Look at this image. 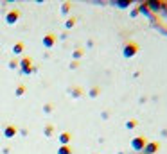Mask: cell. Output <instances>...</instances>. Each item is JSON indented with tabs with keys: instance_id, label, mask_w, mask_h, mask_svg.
<instances>
[{
	"instance_id": "6da1fadb",
	"label": "cell",
	"mask_w": 167,
	"mask_h": 154,
	"mask_svg": "<svg viewBox=\"0 0 167 154\" xmlns=\"http://www.w3.org/2000/svg\"><path fill=\"white\" fill-rule=\"evenodd\" d=\"M138 52V43H135V41H126L124 43V47H122V54H124V57H133L135 54Z\"/></svg>"
},
{
	"instance_id": "7a4b0ae2",
	"label": "cell",
	"mask_w": 167,
	"mask_h": 154,
	"mask_svg": "<svg viewBox=\"0 0 167 154\" xmlns=\"http://www.w3.org/2000/svg\"><path fill=\"white\" fill-rule=\"evenodd\" d=\"M145 138L144 136H138V138H133V142H131V147L135 149V151H144V147H145Z\"/></svg>"
},
{
	"instance_id": "3957f363",
	"label": "cell",
	"mask_w": 167,
	"mask_h": 154,
	"mask_svg": "<svg viewBox=\"0 0 167 154\" xmlns=\"http://www.w3.org/2000/svg\"><path fill=\"white\" fill-rule=\"evenodd\" d=\"M144 151H145V154H154L158 151V143H145Z\"/></svg>"
},
{
	"instance_id": "277c9868",
	"label": "cell",
	"mask_w": 167,
	"mask_h": 154,
	"mask_svg": "<svg viewBox=\"0 0 167 154\" xmlns=\"http://www.w3.org/2000/svg\"><path fill=\"white\" fill-rule=\"evenodd\" d=\"M135 126H137V120H128V122H126V127H128V129H133Z\"/></svg>"
},
{
	"instance_id": "5b68a950",
	"label": "cell",
	"mask_w": 167,
	"mask_h": 154,
	"mask_svg": "<svg viewBox=\"0 0 167 154\" xmlns=\"http://www.w3.org/2000/svg\"><path fill=\"white\" fill-rule=\"evenodd\" d=\"M59 154H70V149L68 147H63V149L59 151Z\"/></svg>"
},
{
	"instance_id": "8992f818",
	"label": "cell",
	"mask_w": 167,
	"mask_h": 154,
	"mask_svg": "<svg viewBox=\"0 0 167 154\" xmlns=\"http://www.w3.org/2000/svg\"><path fill=\"white\" fill-rule=\"evenodd\" d=\"M68 138H70L68 135H61V142H63V143H65V142H68Z\"/></svg>"
}]
</instances>
